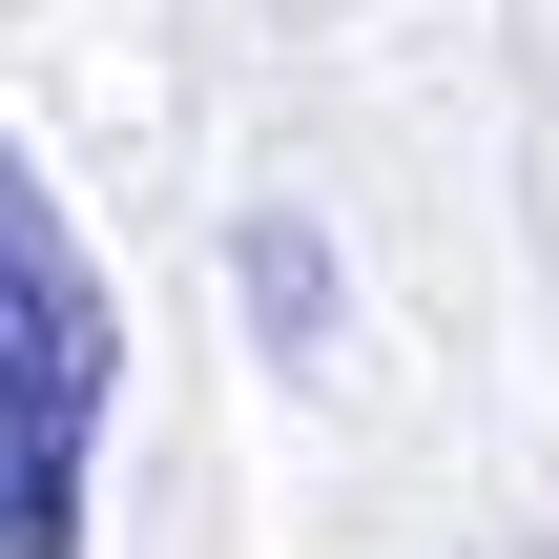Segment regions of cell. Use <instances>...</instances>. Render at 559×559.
<instances>
[{"mask_svg":"<svg viewBox=\"0 0 559 559\" xmlns=\"http://www.w3.org/2000/svg\"><path fill=\"white\" fill-rule=\"evenodd\" d=\"M104 415H124V311L62 187L0 145V559H83L104 519Z\"/></svg>","mask_w":559,"mask_h":559,"instance_id":"obj_1","label":"cell"}]
</instances>
